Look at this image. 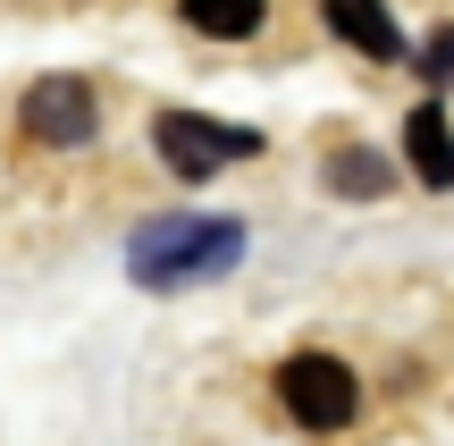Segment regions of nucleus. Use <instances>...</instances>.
<instances>
[{
	"label": "nucleus",
	"instance_id": "6e6552de",
	"mask_svg": "<svg viewBox=\"0 0 454 446\" xmlns=\"http://www.w3.org/2000/svg\"><path fill=\"white\" fill-rule=\"evenodd\" d=\"M177 17L194 34H211V43H253L261 17H270V0H177Z\"/></svg>",
	"mask_w": 454,
	"mask_h": 446
},
{
	"label": "nucleus",
	"instance_id": "20e7f679",
	"mask_svg": "<svg viewBox=\"0 0 454 446\" xmlns=\"http://www.w3.org/2000/svg\"><path fill=\"white\" fill-rule=\"evenodd\" d=\"M17 127H26L34 144H59V152L93 144V127H101L93 84H84V76H34L26 101H17Z\"/></svg>",
	"mask_w": 454,
	"mask_h": 446
},
{
	"label": "nucleus",
	"instance_id": "39448f33",
	"mask_svg": "<svg viewBox=\"0 0 454 446\" xmlns=\"http://www.w3.org/2000/svg\"><path fill=\"white\" fill-rule=\"evenodd\" d=\"M320 26L337 34V43H354L362 59H379V67H404L412 59V34L395 26L387 0H320Z\"/></svg>",
	"mask_w": 454,
	"mask_h": 446
},
{
	"label": "nucleus",
	"instance_id": "1a4fd4ad",
	"mask_svg": "<svg viewBox=\"0 0 454 446\" xmlns=\"http://www.w3.org/2000/svg\"><path fill=\"white\" fill-rule=\"evenodd\" d=\"M404 67H421L429 84H454V26H438L429 43H412V59Z\"/></svg>",
	"mask_w": 454,
	"mask_h": 446
},
{
	"label": "nucleus",
	"instance_id": "f03ea898",
	"mask_svg": "<svg viewBox=\"0 0 454 446\" xmlns=\"http://www.w3.org/2000/svg\"><path fill=\"white\" fill-rule=\"evenodd\" d=\"M278 404H286V421L294 430H345V421L362 413V379H354V363H337V354H320V346H303V354H286L278 363Z\"/></svg>",
	"mask_w": 454,
	"mask_h": 446
},
{
	"label": "nucleus",
	"instance_id": "423d86ee",
	"mask_svg": "<svg viewBox=\"0 0 454 446\" xmlns=\"http://www.w3.org/2000/svg\"><path fill=\"white\" fill-rule=\"evenodd\" d=\"M404 168L429 185V194H454V118L438 101H412L404 110Z\"/></svg>",
	"mask_w": 454,
	"mask_h": 446
},
{
	"label": "nucleus",
	"instance_id": "0eeeda50",
	"mask_svg": "<svg viewBox=\"0 0 454 446\" xmlns=\"http://www.w3.org/2000/svg\"><path fill=\"white\" fill-rule=\"evenodd\" d=\"M395 152H371V144H337L320 160V185L328 194H345V202H379V194H395Z\"/></svg>",
	"mask_w": 454,
	"mask_h": 446
},
{
	"label": "nucleus",
	"instance_id": "f257e3e1",
	"mask_svg": "<svg viewBox=\"0 0 454 446\" xmlns=\"http://www.w3.org/2000/svg\"><path fill=\"white\" fill-rule=\"evenodd\" d=\"M236 262H244V219H219V211H168L127 236V270L160 295L194 278H227Z\"/></svg>",
	"mask_w": 454,
	"mask_h": 446
},
{
	"label": "nucleus",
	"instance_id": "7ed1b4c3",
	"mask_svg": "<svg viewBox=\"0 0 454 446\" xmlns=\"http://www.w3.org/2000/svg\"><path fill=\"white\" fill-rule=\"evenodd\" d=\"M152 144H160V160L177 168L185 185H202V177H219L227 160H253V152H261V127L202 118V110H160V118H152Z\"/></svg>",
	"mask_w": 454,
	"mask_h": 446
}]
</instances>
